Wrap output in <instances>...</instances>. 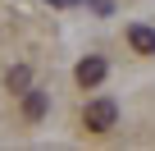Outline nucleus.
Returning <instances> with one entry per match:
<instances>
[{
  "mask_svg": "<svg viewBox=\"0 0 155 151\" xmlns=\"http://www.w3.org/2000/svg\"><path fill=\"white\" fill-rule=\"evenodd\" d=\"M128 46H132L137 55H155V28L132 23V28H128Z\"/></svg>",
  "mask_w": 155,
  "mask_h": 151,
  "instance_id": "nucleus-4",
  "label": "nucleus"
},
{
  "mask_svg": "<svg viewBox=\"0 0 155 151\" xmlns=\"http://www.w3.org/2000/svg\"><path fill=\"white\" fill-rule=\"evenodd\" d=\"M46 110H50V96L37 92V87H28V92H23V119L37 124V119H46Z\"/></svg>",
  "mask_w": 155,
  "mask_h": 151,
  "instance_id": "nucleus-3",
  "label": "nucleus"
},
{
  "mask_svg": "<svg viewBox=\"0 0 155 151\" xmlns=\"http://www.w3.org/2000/svg\"><path fill=\"white\" fill-rule=\"evenodd\" d=\"M5 87H9V92H28V87H32V69H28V64H14V69L5 73Z\"/></svg>",
  "mask_w": 155,
  "mask_h": 151,
  "instance_id": "nucleus-5",
  "label": "nucleus"
},
{
  "mask_svg": "<svg viewBox=\"0 0 155 151\" xmlns=\"http://www.w3.org/2000/svg\"><path fill=\"white\" fill-rule=\"evenodd\" d=\"M73 78H78V87H101V83H105V60H101V55H87L82 64H78Z\"/></svg>",
  "mask_w": 155,
  "mask_h": 151,
  "instance_id": "nucleus-2",
  "label": "nucleus"
},
{
  "mask_svg": "<svg viewBox=\"0 0 155 151\" xmlns=\"http://www.w3.org/2000/svg\"><path fill=\"white\" fill-rule=\"evenodd\" d=\"M82 124H87L91 133H110V128L119 124V105H114L110 96H96V101H87V110H82Z\"/></svg>",
  "mask_w": 155,
  "mask_h": 151,
  "instance_id": "nucleus-1",
  "label": "nucleus"
},
{
  "mask_svg": "<svg viewBox=\"0 0 155 151\" xmlns=\"http://www.w3.org/2000/svg\"><path fill=\"white\" fill-rule=\"evenodd\" d=\"M50 5H73V0H50Z\"/></svg>",
  "mask_w": 155,
  "mask_h": 151,
  "instance_id": "nucleus-6",
  "label": "nucleus"
}]
</instances>
